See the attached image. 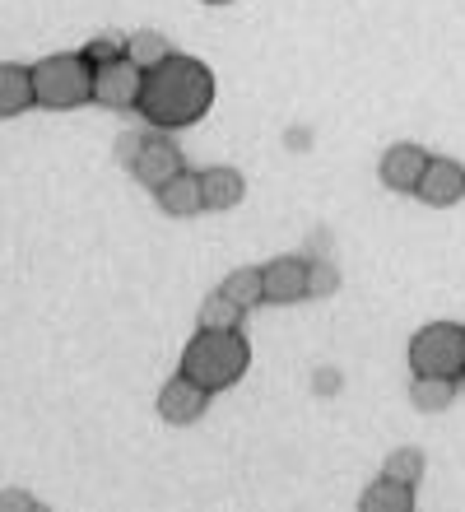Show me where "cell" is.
<instances>
[{"mask_svg": "<svg viewBox=\"0 0 465 512\" xmlns=\"http://www.w3.org/2000/svg\"><path fill=\"white\" fill-rule=\"evenodd\" d=\"M38 108V94H33V66H14L5 61L0 66V112L5 117H19V112Z\"/></svg>", "mask_w": 465, "mask_h": 512, "instance_id": "obj_12", "label": "cell"}, {"mask_svg": "<svg viewBox=\"0 0 465 512\" xmlns=\"http://www.w3.org/2000/svg\"><path fill=\"white\" fill-rule=\"evenodd\" d=\"M247 364H252V345L242 340V331L200 326L196 336H191V345L182 350V373L210 391H228L233 382H242Z\"/></svg>", "mask_w": 465, "mask_h": 512, "instance_id": "obj_2", "label": "cell"}, {"mask_svg": "<svg viewBox=\"0 0 465 512\" xmlns=\"http://www.w3.org/2000/svg\"><path fill=\"white\" fill-rule=\"evenodd\" d=\"M266 303H298V298H312L307 294V280H312V261L307 256H275L266 261Z\"/></svg>", "mask_w": 465, "mask_h": 512, "instance_id": "obj_8", "label": "cell"}, {"mask_svg": "<svg viewBox=\"0 0 465 512\" xmlns=\"http://www.w3.org/2000/svg\"><path fill=\"white\" fill-rule=\"evenodd\" d=\"M93 80H98V66H93L84 52L47 56V61L33 66V94H38V108H52V112L84 108V103H93Z\"/></svg>", "mask_w": 465, "mask_h": 512, "instance_id": "obj_3", "label": "cell"}, {"mask_svg": "<svg viewBox=\"0 0 465 512\" xmlns=\"http://www.w3.org/2000/svg\"><path fill=\"white\" fill-rule=\"evenodd\" d=\"M84 56H89L93 66H107V61L126 56V38H117V33H98V38L84 42Z\"/></svg>", "mask_w": 465, "mask_h": 512, "instance_id": "obj_20", "label": "cell"}, {"mask_svg": "<svg viewBox=\"0 0 465 512\" xmlns=\"http://www.w3.org/2000/svg\"><path fill=\"white\" fill-rule=\"evenodd\" d=\"M200 187H205V210H233V205L247 196V182H242L238 168H205L200 173Z\"/></svg>", "mask_w": 465, "mask_h": 512, "instance_id": "obj_13", "label": "cell"}, {"mask_svg": "<svg viewBox=\"0 0 465 512\" xmlns=\"http://www.w3.org/2000/svg\"><path fill=\"white\" fill-rule=\"evenodd\" d=\"M410 373L414 378H465V326L461 322H428L410 340Z\"/></svg>", "mask_w": 465, "mask_h": 512, "instance_id": "obj_4", "label": "cell"}, {"mask_svg": "<svg viewBox=\"0 0 465 512\" xmlns=\"http://www.w3.org/2000/svg\"><path fill=\"white\" fill-rule=\"evenodd\" d=\"M131 168V177L140 182V187H149V191H159L163 182H173L177 173L186 168V159H182V149H177V140L168 131H154V135H145V145L135 149V159L126 163Z\"/></svg>", "mask_w": 465, "mask_h": 512, "instance_id": "obj_5", "label": "cell"}, {"mask_svg": "<svg viewBox=\"0 0 465 512\" xmlns=\"http://www.w3.org/2000/svg\"><path fill=\"white\" fill-rule=\"evenodd\" d=\"M424 205H433V210H447V205H456L465 196V168L456 159H433L428 163L424 182H419V191H414Z\"/></svg>", "mask_w": 465, "mask_h": 512, "instance_id": "obj_10", "label": "cell"}, {"mask_svg": "<svg viewBox=\"0 0 465 512\" xmlns=\"http://www.w3.org/2000/svg\"><path fill=\"white\" fill-rule=\"evenodd\" d=\"M126 56H131L135 66L154 70V66H163V61L173 56V42L163 38V33H154V28H140V33L126 38Z\"/></svg>", "mask_w": 465, "mask_h": 512, "instance_id": "obj_17", "label": "cell"}, {"mask_svg": "<svg viewBox=\"0 0 465 512\" xmlns=\"http://www.w3.org/2000/svg\"><path fill=\"white\" fill-rule=\"evenodd\" d=\"M340 289V270L326 266V261H312V280H307V294L312 298H326Z\"/></svg>", "mask_w": 465, "mask_h": 512, "instance_id": "obj_21", "label": "cell"}, {"mask_svg": "<svg viewBox=\"0 0 465 512\" xmlns=\"http://www.w3.org/2000/svg\"><path fill=\"white\" fill-rule=\"evenodd\" d=\"M219 289H224L233 303H242V308L252 312V308H261V303H266V270H261V266H242V270H233Z\"/></svg>", "mask_w": 465, "mask_h": 512, "instance_id": "obj_15", "label": "cell"}, {"mask_svg": "<svg viewBox=\"0 0 465 512\" xmlns=\"http://www.w3.org/2000/svg\"><path fill=\"white\" fill-rule=\"evenodd\" d=\"M205 5H228V0H205Z\"/></svg>", "mask_w": 465, "mask_h": 512, "instance_id": "obj_24", "label": "cell"}, {"mask_svg": "<svg viewBox=\"0 0 465 512\" xmlns=\"http://www.w3.org/2000/svg\"><path fill=\"white\" fill-rule=\"evenodd\" d=\"M214 108V70L196 56H168L163 66L145 70L140 89V117L154 131H182L196 126Z\"/></svg>", "mask_w": 465, "mask_h": 512, "instance_id": "obj_1", "label": "cell"}, {"mask_svg": "<svg viewBox=\"0 0 465 512\" xmlns=\"http://www.w3.org/2000/svg\"><path fill=\"white\" fill-rule=\"evenodd\" d=\"M159 210L163 215H173V219H191V215H200L205 210V187H200V173H177L173 182H163L159 191Z\"/></svg>", "mask_w": 465, "mask_h": 512, "instance_id": "obj_11", "label": "cell"}, {"mask_svg": "<svg viewBox=\"0 0 465 512\" xmlns=\"http://www.w3.org/2000/svg\"><path fill=\"white\" fill-rule=\"evenodd\" d=\"M410 401H414V410L438 415V410H447V405L456 401V378H414L410 382Z\"/></svg>", "mask_w": 465, "mask_h": 512, "instance_id": "obj_16", "label": "cell"}, {"mask_svg": "<svg viewBox=\"0 0 465 512\" xmlns=\"http://www.w3.org/2000/svg\"><path fill=\"white\" fill-rule=\"evenodd\" d=\"M428 163H433V154L419 145H391L382 154V187L386 191H400V196H414L419 191V182H424L428 173Z\"/></svg>", "mask_w": 465, "mask_h": 512, "instance_id": "obj_7", "label": "cell"}, {"mask_svg": "<svg viewBox=\"0 0 465 512\" xmlns=\"http://www.w3.org/2000/svg\"><path fill=\"white\" fill-rule=\"evenodd\" d=\"M410 508H414V485L391 480V475H382L372 489H363L359 499V512H410Z\"/></svg>", "mask_w": 465, "mask_h": 512, "instance_id": "obj_14", "label": "cell"}, {"mask_svg": "<svg viewBox=\"0 0 465 512\" xmlns=\"http://www.w3.org/2000/svg\"><path fill=\"white\" fill-rule=\"evenodd\" d=\"M382 475L405 480V485H419V480H424V452H419V447H396V452L386 457Z\"/></svg>", "mask_w": 465, "mask_h": 512, "instance_id": "obj_19", "label": "cell"}, {"mask_svg": "<svg viewBox=\"0 0 465 512\" xmlns=\"http://www.w3.org/2000/svg\"><path fill=\"white\" fill-rule=\"evenodd\" d=\"M242 312H247L242 303H233L224 289H214V294L200 303V326H214V331H238Z\"/></svg>", "mask_w": 465, "mask_h": 512, "instance_id": "obj_18", "label": "cell"}, {"mask_svg": "<svg viewBox=\"0 0 465 512\" xmlns=\"http://www.w3.org/2000/svg\"><path fill=\"white\" fill-rule=\"evenodd\" d=\"M0 508L14 512V508H38L33 499H24V489H5V499H0Z\"/></svg>", "mask_w": 465, "mask_h": 512, "instance_id": "obj_23", "label": "cell"}, {"mask_svg": "<svg viewBox=\"0 0 465 512\" xmlns=\"http://www.w3.org/2000/svg\"><path fill=\"white\" fill-rule=\"evenodd\" d=\"M140 89H145V66H135L131 56H117V61L98 66L93 103H103L112 112H131V108H140Z\"/></svg>", "mask_w": 465, "mask_h": 512, "instance_id": "obj_6", "label": "cell"}, {"mask_svg": "<svg viewBox=\"0 0 465 512\" xmlns=\"http://www.w3.org/2000/svg\"><path fill=\"white\" fill-rule=\"evenodd\" d=\"M140 145H145V135H140V131L121 135V140H117V159H121V163H131V159H135V149H140Z\"/></svg>", "mask_w": 465, "mask_h": 512, "instance_id": "obj_22", "label": "cell"}, {"mask_svg": "<svg viewBox=\"0 0 465 512\" xmlns=\"http://www.w3.org/2000/svg\"><path fill=\"white\" fill-rule=\"evenodd\" d=\"M210 396H214L210 387H200L196 378L177 373V378L159 391V419H168V424H196V419L205 415Z\"/></svg>", "mask_w": 465, "mask_h": 512, "instance_id": "obj_9", "label": "cell"}]
</instances>
